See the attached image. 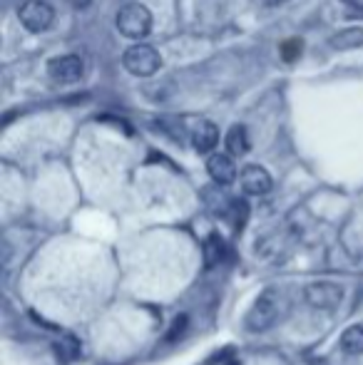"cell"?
I'll list each match as a JSON object with an SVG mask.
<instances>
[{
  "instance_id": "cell-1",
  "label": "cell",
  "mask_w": 363,
  "mask_h": 365,
  "mask_svg": "<svg viewBox=\"0 0 363 365\" xmlns=\"http://www.w3.org/2000/svg\"><path fill=\"white\" fill-rule=\"evenodd\" d=\"M115 23H117L120 35L140 43V40H145L152 30V13L142 3H125L120 10H117Z\"/></svg>"
},
{
  "instance_id": "cell-2",
  "label": "cell",
  "mask_w": 363,
  "mask_h": 365,
  "mask_svg": "<svg viewBox=\"0 0 363 365\" xmlns=\"http://www.w3.org/2000/svg\"><path fill=\"white\" fill-rule=\"evenodd\" d=\"M279 293L267 289L262 291L257 296V301L252 303V308H249L247 318H244V326H247L249 333H264L269 331V328L276 323V318H279Z\"/></svg>"
},
{
  "instance_id": "cell-3",
  "label": "cell",
  "mask_w": 363,
  "mask_h": 365,
  "mask_svg": "<svg viewBox=\"0 0 363 365\" xmlns=\"http://www.w3.org/2000/svg\"><path fill=\"white\" fill-rule=\"evenodd\" d=\"M122 65L127 68V73H132L135 77H152L155 73H160L162 58L152 45L135 43L132 48L125 50V55H122Z\"/></svg>"
},
{
  "instance_id": "cell-4",
  "label": "cell",
  "mask_w": 363,
  "mask_h": 365,
  "mask_svg": "<svg viewBox=\"0 0 363 365\" xmlns=\"http://www.w3.org/2000/svg\"><path fill=\"white\" fill-rule=\"evenodd\" d=\"M18 20L30 33H45V30L53 25L55 10H53V5L45 3V0H25L18 8Z\"/></svg>"
},
{
  "instance_id": "cell-5",
  "label": "cell",
  "mask_w": 363,
  "mask_h": 365,
  "mask_svg": "<svg viewBox=\"0 0 363 365\" xmlns=\"http://www.w3.org/2000/svg\"><path fill=\"white\" fill-rule=\"evenodd\" d=\"M304 298L311 308H319V311H331L344 301V289L334 281H314V284H306Z\"/></svg>"
},
{
  "instance_id": "cell-6",
  "label": "cell",
  "mask_w": 363,
  "mask_h": 365,
  "mask_svg": "<svg viewBox=\"0 0 363 365\" xmlns=\"http://www.w3.org/2000/svg\"><path fill=\"white\" fill-rule=\"evenodd\" d=\"M85 65L78 55H60V58H53L48 63V77L53 85H75V82L83 77Z\"/></svg>"
},
{
  "instance_id": "cell-7",
  "label": "cell",
  "mask_w": 363,
  "mask_h": 365,
  "mask_svg": "<svg viewBox=\"0 0 363 365\" xmlns=\"http://www.w3.org/2000/svg\"><path fill=\"white\" fill-rule=\"evenodd\" d=\"M242 189L252 197H264L272 189V174L259 164H249L242 169Z\"/></svg>"
},
{
  "instance_id": "cell-8",
  "label": "cell",
  "mask_w": 363,
  "mask_h": 365,
  "mask_svg": "<svg viewBox=\"0 0 363 365\" xmlns=\"http://www.w3.org/2000/svg\"><path fill=\"white\" fill-rule=\"evenodd\" d=\"M207 172L214 182L227 187V184H232L237 179V164H234L232 154H209Z\"/></svg>"
},
{
  "instance_id": "cell-9",
  "label": "cell",
  "mask_w": 363,
  "mask_h": 365,
  "mask_svg": "<svg viewBox=\"0 0 363 365\" xmlns=\"http://www.w3.org/2000/svg\"><path fill=\"white\" fill-rule=\"evenodd\" d=\"M219 142V127L209 120H202L192 132V147L197 149L199 154H212L214 147Z\"/></svg>"
},
{
  "instance_id": "cell-10",
  "label": "cell",
  "mask_w": 363,
  "mask_h": 365,
  "mask_svg": "<svg viewBox=\"0 0 363 365\" xmlns=\"http://www.w3.org/2000/svg\"><path fill=\"white\" fill-rule=\"evenodd\" d=\"M53 351H55V358H58V361L63 363V365L75 363L80 356H83V346H80L78 338L70 336V333H63V336L55 341Z\"/></svg>"
},
{
  "instance_id": "cell-11",
  "label": "cell",
  "mask_w": 363,
  "mask_h": 365,
  "mask_svg": "<svg viewBox=\"0 0 363 365\" xmlns=\"http://www.w3.org/2000/svg\"><path fill=\"white\" fill-rule=\"evenodd\" d=\"M224 254H227V244H224V239L219 234H209L207 239H204V246H202L204 264H207L209 269H214V266L224 261Z\"/></svg>"
},
{
  "instance_id": "cell-12",
  "label": "cell",
  "mask_w": 363,
  "mask_h": 365,
  "mask_svg": "<svg viewBox=\"0 0 363 365\" xmlns=\"http://www.w3.org/2000/svg\"><path fill=\"white\" fill-rule=\"evenodd\" d=\"M249 132L244 125H234L232 130L227 132V152L232 157H244L249 152Z\"/></svg>"
},
{
  "instance_id": "cell-13",
  "label": "cell",
  "mask_w": 363,
  "mask_h": 365,
  "mask_svg": "<svg viewBox=\"0 0 363 365\" xmlns=\"http://www.w3.org/2000/svg\"><path fill=\"white\" fill-rule=\"evenodd\" d=\"M329 45L334 50H356L363 45V28H346L341 33H336L329 40Z\"/></svg>"
},
{
  "instance_id": "cell-14",
  "label": "cell",
  "mask_w": 363,
  "mask_h": 365,
  "mask_svg": "<svg viewBox=\"0 0 363 365\" xmlns=\"http://www.w3.org/2000/svg\"><path fill=\"white\" fill-rule=\"evenodd\" d=\"M341 351L349 356H363V323L346 328L341 333Z\"/></svg>"
},
{
  "instance_id": "cell-15",
  "label": "cell",
  "mask_w": 363,
  "mask_h": 365,
  "mask_svg": "<svg viewBox=\"0 0 363 365\" xmlns=\"http://www.w3.org/2000/svg\"><path fill=\"white\" fill-rule=\"evenodd\" d=\"M281 55H284L286 63H294L296 58L301 55V40H286L284 45H281Z\"/></svg>"
},
{
  "instance_id": "cell-16",
  "label": "cell",
  "mask_w": 363,
  "mask_h": 365,
  "mask_svg": "<svg viewBox=\"0 0 363 365\" xmlns=\"http://www.w3.org/2000/svg\"><path fill=\"white\" fill-rule=\"evenodd\" d=\"M187 326H189V318L187 316H177L175 323H172V331L167 333V343H175L177 338H182L184 331H187Z\"/></svg>"
},
{
  "instance_id": "cell-17",
  "label": "cell",
  "mask_w": 363,
  "mask_h": 365,
  "mask_svg": "<svg viewBox=\"0 0 363 365\" xmlns=\"http://www.w3.org/2000/svg\"><path fill=\"white\" fill-rule=\"evenodd\" d=\"M259 5H267V8H276V5L286 3V0H257Z\"/></svg>"
},
{
  "instance_id": "cell-18",
  "label": "cell",
  "mask_w": 363,
  "mask_h": 365,
  "mask_svg": "<svg viewBox=\"0 0 363 365\" xmlns=\"http://www.w3.org/2000/svg\"><path fill=\"white\" fill-rule=\"evenodd\" d=\"M68 3L70 5H73V8H88V5H90V0H68Z\"/></svg>"
},
{
  "instance_id": "cell-19",
  "label": "cell",
  "mask_w": 363,
  "mask_h": 365,
  "mask_svg": "<svg viewBox=\"0 0 363 365\" xmlns=\"http://www.w3.org/2000/svg\"><path fill=\"white\" fill-rule=\"evenodd\" d=\"M359 3H361V5H363V0H359Z\"/></svg>"
}]
</instances>
